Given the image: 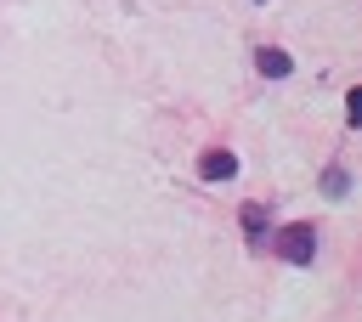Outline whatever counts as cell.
I'll use <instances>...</instances> for the list:
<instances>
[{
  "instance_id": "cell-1",
  "label": "cell",
  "mask_w": 362,
  "mask_h": 322,
  "mask_svg": "<svg viewBox=\"0 0 362 322\" xmlns=\"http://www.w3.org/2000/svg\"><path fill=\"white\" fill-rule=\"evenodd\" d=\"M272 254H283L288 266H311V254H317V226H311V220H288V226L272 237Z\"/></svg>"
},
{
  "instance_id": "cell-2",
  "label": "cell",
  "mask_w": 362,
  "mask_h": 322,
  "mask_svg": "<svg viewBox=\"0 0 362 322\" xmlns=\"http://www.w3.org/2000/svg\"><path fill=\"white\" fill-rule=\"evenodd\" d=\"M198 175H204V181H232V175H238V158H232L226 147H209V153L198 158Z\"/></svg>"
},
{
  "instance_id": "cell-3",
  "label": "cell",
  "mask_w": 362,
  "mask_h": 322,
  "mask_svg": "<svg viewBox=\"0 0 362 322\" xmlns=\"http://www.w3.org/2000/svg\"><path fill=\"white\" fill-rule=\"evenodd\" d=\"M255 68H260L266 79H288V68H294V62H288V51H277V45H260V51H255Z\"/></svg>"
},
{
  "instance_id": "cell-4",
  "label": "cell",
  "mask_w": 362,
  "mask_h": 322,
  "mask_svg": "<svg viewBox=\"0 0 362 322\" xmlns=\"http://www.w3.org/2000/svg\"><path fill=\"white\" fill-rule=\"evenodd\" d=\"M243 232H249L255 249L266 243V209H260V203H243Z\"/></svg>"
},
{
  "instance_id": "cell-5",
  "label": "cell",
  "mask_w": 362,
  "mask_h": 322,
  "mask_svg": "<svg viewBox=\"0 0 362 322\" xmlns=\"http://www.w3.org/2000/svg\"><path fill=\"white\" fill-rule=\"evenodd\" d=\"M322 192H328V198H345V192H351V175H345L339 164H334V169H322Z\"/></svg>"
},
{
  "instance_id": "cell-6",
  "label": "cell",
  "mask_w": 362,
  "mask_h": 322,
  "mask_svg": "<svg viewBox=\"0 0 362 322\" xmlns=\"http://www.w3.org/2000/svg\"><path fill=\"white\" fill-rule=\"evenodd\" d=\"M345 124H362V90H345Z\"/></svg>"
}]
</instances>
